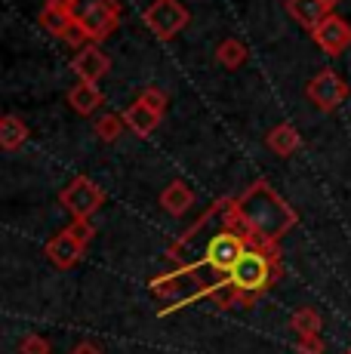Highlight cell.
Listing matches in <instances>:
<instances>
[{
	"instance_id": "6da1fadb",
	"label": "cell",
	"mask_w": 351,
	"mask_h": 354,
	"mask_svg": "<svg viewBox=\"0 0 351 354\" xmlns=\"http://www.w3.org/2000/svg\"><path fill=\"white\" fill-rule=\"evenodd\" d=\"M249 247H253V241H249L244 222L238 219L234 197L213 201L207 213L167 250V259L176 262V268L148 281V290L154 296L170 302L160 308V317L188 308L194 302H204V299H213V292L222 287L228 271L238 265V259Z\"/></svg>"
},
{
	"instance_id": "7a4b0ae2",
	"label": "cell",
	"mask_w": 351,
	"mask_h": 354,
	"mask_svg": "<svg viewBox=\"0 0 351 354\" xmlns=\"http://www.w3.org/2000/svg\"><path fill=\"white\" fill-rule=\"evenodd\" d=\"M234 209H238V219L244 222L249 241L259 247H281L283 237L299 225L296 209L265 179H256L244 194L234 197Z\"/></svg>"
},
{
	"instance_id": "3957f363",
	"label": "cell",
	"mask_w": 351,
	"mask_h": 354,
	"mask_svg": "<svg viewBox=\"0 0 351 354\" xmlns=\"http://www.w3.org/2000/svg\"><path fill=\"white\" fill-rule=\"evenodd\" d=\"M281 274H283L281 247H256L253 243V247L238 259V265L228 271V277L222 281V287L213 292L210 302L216 308L253 305L256 299H262L278 283Z\"/></svg>"
},
{
	"instance_id": "277c9868",
	"label": "cell",
	"mask_w": 351,
	"mask_h": 354,
	"mask_svg": "<svg viewBox=\"0 0 351 354\" xmlns=\"http://www.w3.org/2000/svg\"><path fill=\"white\" fill-rule=\"evenodd\" d=\"M74 25L86 34L90 44H102L120 28V3L117 0H68Z\"/></svg>"
},
{
	"instance_id": "5b68a950",
	"label": "cell",
	"mask_w": 351,
	"mask_h": 354,
	"mask_svg": "<svg viewBox=\"0 0 351 354\" xmlns=\"http://www.w3.org/2000/svg\"><path fill=\"white\" fill-rule=\"evenodd\" d=\"M142 22L158 40H173L176 34L191 22V12L182 0H151L148 10L142 12Z\"/></svg>"
},
{
	"instance_id": "8992f818",
	"label": "cell",
	"mask_w": 351,
	"mask_h": 354,
	"mask_svg": "<svg viewBox=\"0 0 351 354\" xmlns=\"http://www.w3.org/2000/svg\"><path fill=\"white\" fill-rule=\"evenodd\" d=\"M59 203L71 213V219H93V213H99V207L105 203V192L90 176H74L59 192Z\"/></svg>"
},
{
	"instance_id": "52a82bcc",
	"label": "cell",
	"mask_w": 351,
	"mask_h": 354,
	"mask_svg": "<svg viewBox=\"0 0 351 354\" xmlns=\"http://www.w3.org/2000/svg\"><path fill=\"white\" fill-rule=\"evenodd\" d=\"M348 93H351V86L336 71H330V68L321 74H314L305 86V96L317 111H336L339 105H345Z\"/></svg>"
},
{
	"instance_id": "ba28073f",
	"label": "cell",
	"mask_w": 351,
	"mask_h": 354,
	"mask_svg": "<svg viewBox=\"0 0 351 354\" xmlns=\"http://www.w3.org/2000/svg\"><path fill=\"white\" fill-rule=\"evenodd\" d=\"M312 40L327 53V56H342V53L351 46V25L342 16H333V12H330V16L312 31Z\"/></svg>"
},
{
	"instance_id": "9c48e42d",
	"label": "cell",
	"mask_w": 351,
	"mask_h": 354,
	"mask_svg": "<svg viewBox=\"0 0 351 354\" xmlns=\"http://www.w3.org/2000/svg\"><path fill=\"white\" fill-rule=\"evenodd\" d=\"M71 65H74V74L80 80H86V84H96V80H102L111 71V59L99 50V44H86L84 50H77Z\"/></svg>"
},
{
	"instance_id": "30bf717a",
	"label": "cell",
	"mask_w": 351,
	"mask_h": 354,
	"mask_svg": "<svg viewBox=\"0 0 351 354\" xmlns=\"http://www.w3.org/2000/svg\"><path fill=\"white\" fill-rule=\"evenodd\" d=\"M84 243L77 241V237L71 234L68 228L65 231H59L56 237H53L50 243H46V259H50L53 265H56V268H74V265L80 262V256H84Z\"/></svg>"
},
{
	"instance_id": "8fae6325",
	"label": "cell",
	"mask_w": 351,
	"mask_h": 354,
	"mask_svg": "<svg viewBox=\"0 0 351 354\" xmlns=\"http://www.w3.org/2000/svg\"><path fill=\"white\" fill-rule=\"evenodd\" d=\"M37 22H40V28L50 31L53 37L65 40V37H68V31L74 28L71 3H68V0H46L44 10H40V16H37Z\"/></svg>"
},
{
	"instance_id": "7c38bea8",
	"label": "cell",
	"mask_w": 351,
	"mask_h": 354,
	"mask_svg": "<svg viewBox=\"0 0 351 354\" xmlns=\"http://www.w3.org/2000/svg\"><path fill=\"white\" fill-rule=\"evenodd\" d=\"M160 120H164V114L154 111V108H148L145 102H139V99L124 111V124H126V129H133V133L142 136V139H145V136H151L154 129L160 127Z\"/></svg>"
},
{
	"instance_id": "4fadbf2b",
	"label": "cell",
	"mask_w": 351,
	"mask_h": 354,
	"mask_svg": "<svg viewBox=\"0 0 351 354\" xmlns=\"http://www.w3.org/2000/svg\"><path fill=\"white\" fill-rule=\"evenodd\" d=\"M287 12L302 25V28L314 31L323 19L330 16V6L323 0H287Z\"/></svg>"
},
{
	"instance_id": "5bb4252c",
	"label": "cell",
	"mask_w": 351,
	"mask_h": 354,
	"mask_svg": "<svg viewBox=\"0 0 351 354\" xmlns=\"http://www.w3.org/2000/svg\"><path fill=\"white\" fill-rule=\"evenodd\" d=\"M265 142H268V148H272L278 158H293V154L302 148V136H299V129H296L293 124L272 127V133L265 136Z\"/></svg>"
},
{
	"instance_id": "9a60e30c",
	"label": "cell",
	"mask_w": 351,
	"mask_h": 354,
	"mask_svg": "<svg viewBox=\"0 0 351 354\" xmlns=\"http://www.w3.org/2000/svg\"><path fill=\"white\" fill-rule=\"evenodd\" d=\"M160 207H164L170 216L188 213V209L194 207V192H191V188H188L182 179H173L170 185L160 192Z\"/></svg>"
},
{
	"instance_id": "2e32d148",
	"label": "cell",
	"mask_w": 351,
	"mask_h": 354,
	"mask_svg": "<svg viewBox=\"0 0 351 354\" xmlns=\"http://www.w3.org/2000/svg\"><path fill=\"white\" fill-rule=\"evenodd\" d=\"M68 105H71L77 114H93L99 105H102V90H99L96 84H86V80H80V84L71 86Z\"/></svg>"
},
{
	"instance_id": "e0dca14e",
	"label": "cell",
	"mask_w": 351,
	"mask_h": 354,
	"mask_svg": "<svg viewBox=\"0 0 351 354\" xmlns=\"http://www.w3.org/2000/svg\"><path fill=\"white\" fill-rule=\"evenodd\" d=\"M25 142H28V127H25V120H19L16 114H6V118L0 120V148H3V151H16Z\"/></svg>"
},
{
	"instance_id": "ac0fdd59",
	"label": "cell",
	"mask_w": 351,
	"mask_h": 354,
	"mask_svg": "<svg viewBox=\"0 0 351 354\" xmlns=\"http://www.w3.org/2000/svg\"><path fill=\"white\" fill-rule=\"evenodd\" d=\"M247 46L240 44V40H234V37H228V40H222L219 46H216V62H219L222 68H228V71H234V68H240L247 62Z\"/></svg>"
},
{
	"instance_id": "d6986e66",
	"label": "cell",
	"mask_w": 351,
	"mask_h": 354,
	"mask_svg": "<svg viewBox=\"0 0 351 354\" xmlns=\"http://www.w3.org/2000/svg\"><path fill=\"white\" fill-rule=\"evenodd\" d=\"M321 315L314 308H299L293 315V333L296 336H321Z\"/></svg>"
},
{
	"instance_id": "ffe728a7",
	"label": "cell",
	"mask_w": 351,
	"mask_h": 354,
	"mask_svg": "<svg viewBox=\"0 0 351 354\" xmlns=\"http://www.w3.org/2000/svg\"><path fill=\"white\" fill-rule=\"evenodd\" d=\"M124 114H102V118L96 120V139L99 142H114L120 133H124Z\"/></svg>"
},
{
	"instance_id": "44dd1931",
	"label": "cell",
	"mask_w": 351,
	"mask_h": 354,
	"mask_svg": "<svg viewBox=\"0 0 351 354\" xmlns=\"http://www.w3.org/2000/svg\"><path fill=\"white\" fill-rule=\"evenodd\" d=\"M139 102H145L148 108H154V111H160V114L167 111V93L158 90V86H148V90H142L139 93Z\"/></svg>"
},
{
	"instance_id": "7402d4cb",
	"label": "cell",
	"mask_w": 351,
	"mask_h": 354,
	"mask_svg": "<svg viewBox=\"0 0 351 354\" xmlns=\"http://www.w3.org/2000/svg\"><path fill=\"white\" fill-rule=\"evenodd\" d=\"M19 354H53V351H50V342H46L44 336H35V333H31V336H25L22 342H19Z\"/></svg>"
},
{
	"instance_id": "603a6c76",
	"label": "cell",
	"mask_w": 351,
	"mask_h": 354,
	"mask_svg": "<svg viewBox=\"0 0 351 354\" xmlns=\"http://www.w3.org/2000/svg\"><path fill=\"white\" fill-rule=\"evenodd\" d=\"M68 231H71L74 237H77L80 243H84V247L93 241V237H96V228H93V222H90V219H71Z\"/></svg>"
},
{
	"instance_id": "cb8c5ba5",
	"label": "cell",
	"mask_w": 351,
	"mask_h": 354,
	"mask_svg": "<svg viewBox=\"0 0 351 354\" xmlns=\"http://www.w3.org/2000/svg\"><path fill=\"white\" fill-rule=\"evenodd\" d=\"M296 345H299L302 354H323V339L321 336H296Z\"/></svg>"
},
{
	"instance_id": "d4e9b609",
	"label": "cell",
	"mask_w": 351,
	"mask_h": 354,
	"mask_svg": "<svg viewBox=\"0 0 351 354\" xmlns=\"http://www.w3.org/2000/svg\"><path fill=\"white\" fill-rule=\"evenodd\" d=\"M71 354H105L102 348H99V345H93V342H80L77 348H74Z\"/></svg>"
},
{
	"instance_id": "484cf974",
	"label": "cell",
	"mask_w": 351,
	"mask_h": 354,
	"mask_svg": "<svg viewBox=\"0 0 351 354\" xmlns=\"http://www.w3.org/2000/svg\"><path fill=\"white\" fill-rule=\"evenodd\" d=\"M323 3H327V6H330V10H333V6H336V3H339V0H323Z\"/></svg>"
},
{
	"instance_id": "4316f807",
	"label": "cell",
	"mask_w": 351,
	"mask_h": 354,
	"mask_svg": "<svg viewBox=\"0 0 351 354\" xmlns=\"http://www.w3.org/2000/svg\"><path fill=\"white\" fill-rule=\"evenodd\" d=\"M345 354H351V348H348V351H345Z\"/></svg>"
}]
</instances>
